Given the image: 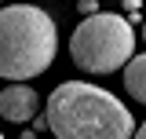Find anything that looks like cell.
<instances>
[{"instance_id":"2","label":"cell","mask_w":146,"mask_h":139,"mask_svg":"<svg viewBox=\"0 0 146 139\" xmlns=\"http://www.w3.org/2000/svg\"><path fill=\"white\" fill-rule=\"evenodd\" d=\"M58 29L55 18L36 4L0 7V77L4 81H29L55 62Z\"/></svg>"},{"instance_id":"5","label":"cell","mask_w":146,"mask_h":139,"mask_svg":"<svg viewBox=\"0 0 146 139\" xmlns=\"http://www.w3.org/2000/svg\"><path fill=\"white\" fill-rule=\"evenodd\" d=\"M124 88H128L131 99H139L146 106V55H135L124 66Z\"/></svg>"},{"instance_id":"1","label":"cell","mask_w":146,"mask_h":139,"mask_svg":"<svg viewBox=\"0 0 146 139\" xmlns=\"http://www.w3.org/2000/svg\"><path fill=\"white\" fill-rule=\"evenodd\" d=\"M55 139H135L139 124L113 92L88 81H66L44 103Z\"/></svg>"},{"instance_id":"8","label":"cell","mask_w":146,"mask_h":139,"mask_svg":"<svg viewBox=\"0 0 146 139\" xmlns=\"http://www.w3.org/2000/svg\"><path fill=\"white\" fill-rule=\"evenodd\" d=\"M33 128H36V132H44V128H51V124H48V114H44V117H33Z\"/></svg>"},{"instance_id":"7","label":"cell","mask_w":146,"mask_h":139,"mask_svg":"<svg viewBox=\"0 0 146 139\" xmlns=\"http://www.w3.org/2000/svg\"><path fill=\"white\" fill-rule=\"evenodd\" d=\"M121 11H124V15H135V11H143V4H139V0H124Z\"/></svg>"},{"instance_id":"6","label":"cell","mask_w":146,"mask_h":139,"mask_svg":"<svg viewBox=\"0 0 146 139\" xmlns=\"http://www.w3.org/2000/svg\"><path fill=\"white\" fill-rule=\"evenodd\" d=\"M73 11H80L84 18H91V15H99V0H80V4H77Z\"/></svg>"},{"instance_id":"4","label":"cell","mask_w":146,"mask_h":139,"mask_svg":"<svg viewBox=\"0 0 146 139\" xmlns=\"http://www.w3.org/2000/svg\"><path fill=\"white\" fill-rule=\"evenodd\" d=\"M36 110H40V95H36L26 81H15V84H7L0 92V117H4V121L26 124V121L36 117Z\"/></svg>"},{"instance_id":"9","label":"cell","mask_w":146,"mask_h":139,"mask_svg":"<svg viewBox=\"0 0 146 139\" xmlns=\"http://www.w3.org/2000/svg\"><path fill=\"white\" fill-rule=\"evenodd\" d=\"M22 139H36V128H26V132H22Z\"/></svg>"},{"instance_id":"12","label":"cell","mask_w":146,"mask_h":139,"mask_svg":"<svg viewBox=\"0 0 146 139\" xmlns=\"http://www.w3.org/2000/svg\"><path fill=\"white\" fill-rule=\"evenodd\" d=\"M0 139H4V136H0Z\"/></svg>"},{"instance_id":"3","label":"cell","mask_w":146,"mask_h":139,"mask_svg":"<svg viewBox=\"0 0 146 139\" xmlns=\"http://www.w3.org/2000/svg\"><path fill=\"white\" fill-rule=\"evenodd\" d=\"M70 59L84 73H113L135 59V26L128 15H91L70 40Z\"/></svg>"},{"instance_id":"10","label":"cell","mask_w":146,"mask_h":139,"mask_svg":"<svg viewBox=\"0 0 146 139\" xmlns=\"http://www.w3.org/2000/svg\"><path fill=\"white\" fill-rule=\"evenodd\" d=\"M135 139H146V121L139 124V132H135Z\"/></svg>"},{"instance_id":"11","label":"cell","mask_w":146,"mask_h":139,"mask_svg":"<svg viewBox=\"0 0 146 139\" xmlns=\"http://www.w3.org/2000/svg\"><path fill=\"white\" fill-rule=\"evenodd\" d=\"M139 40H143V44H146V22H143V33H139Z\"/></svg>"}]
</instances>
